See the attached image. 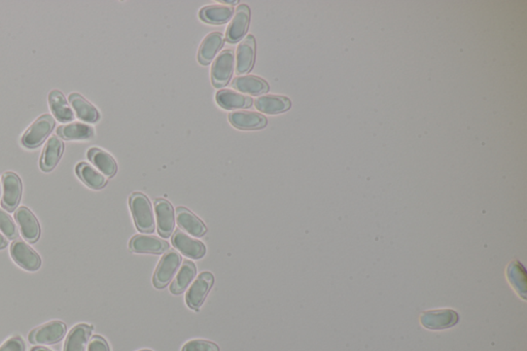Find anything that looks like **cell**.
<instances>
[{
	"label": "cell",
	"mask_w": 527,
	"mask_h": 351,
	"mask_svg": "<svg viewBox=\"0 0 527 351\" xmlns=\"http://www.w3.org/2000/svg\"><path fill=\"white\" fill-rule=\"evenodd\" d=\"M130 207L136 228L142 233H153L154 217L149 198L142 192H134L130 197Z\"/></svg>",
	"instance_id": "cell-1"
},
{
	"label": "cell",
	"mask_w": 527,
	"mask_h": 351,
	"mask_svg": "<svg viewBox=\"0 0 527 351\" xmlns=\"http://www.w3.org/2000/svg\"><path fill=\"white\" fill-rule=\"evenodd\" d=\"M55 127V120L52 115H44L35 122L22 136V144L28 149H35L45 142Z\"/></svg>",
	"instance_id": "cell-2"
},
{
	"label": "cell",
	"mask_w": 527,
	"mask_h": 351,
	"mask_svg": "<svg viewBox=\"0 0 527 351\" xmlns=\"http://www.w3.org/2000/svg\"><path fill=\"white\" fill-rule=\"evenodd\" d=\"M181 257L176 251H169L159 263L154 275V285L157 289H162L167 287L174 280L179 266Z\"/></svg>",
	"instance_id": "cell-3"
},
{
	"label": "cell",
	"mask_w": 527,
	"mask_h": 351,
	"mask_svg": "<svg viewBox=\"0 0 527 351\" xmlns=\"http://www.w3.org/2000/svg\"><path fill=\"white\" fill-rule=\"evenodd\" d=\"M13 262L26 271H36L42 266V258L24 240L16 239L11 246Z\"/></svg>",
	"instance_id": "cell-4"
},
{
	"label": "cell",
	"mask_w": 527,
	"mask_h": 351,
	"mask_svg": "<svg viewBox=\"0 0 527 351\" xmlns=\"http://www.w3.org/2000/svg\"><path fill=\"white\" fill-rule=\"evenodd\" d=\"M66 325L63 321H53L36 328L29 334V341L35 345H49L62 340L66 334Z\"/></svg>",
	"instance_id": "cell-5"
},
{
	"label": "cell",
	"mask_w": 527,
	"mask_h": 351,
	"mask_svg": "<svg viewBox=\"0 0 527 351\" xmlns=\"http://www.w3.org/2000/svg\"><path fill=\"white\" fill-rule=\"evenodd\" d=\"M213 283H215V276L210 272H203L198 276L186 297V301L191 309H200L212 287Z\"/></svg>",
	"instance_id": "cell-6"
},
{
	"label": "cell",
	"mask_w": 527,
	"mask_h": 351,
	"mask_svg": "<svg viewBox=\"0 0 527 351\" xmlns=\"http://www.w3.org/2000/svg\"><path fill=\"white\" fill-rule=\"evenodd\" d=\"M22 196V181L13 172H6L2 176V206L8 212H13Z\"/></svg>",
	"instance_id": "cell-7"
},
{
	"label": "cell",
	"mask_w": 527,
	"mask_h": 351,
	"mask_svg": "<svg viewBox=\"0 0 527 351\" xmlns=\"http://www.w3.org/2000/svg\"><path fill=\"white\" fill-rule=\"evenodd\" d=\"M234 69V53L232 50H225L215 59L211 69V79L215 87L222 88L231 79Z\"/></svg>",
	"instance_id": "cell-8"
},
{
	"label": "cell",
	"mask_w": 527,
	"mask_h": 351,
	"mask_svg": "<svg viewBox=\"0 0 527 351\" xmlns=\"http://www.w3.org/2000/svg\"><path fill=\"white\" fill-rule=\"evenodd\" d=\"M15 219L24 239L30 243L38 241L40 236V226L33 212L29 208L21 206L15 212Z\"/></svg>",
	"instance_id": "cell-9"
},
{
	"label": "cell",
	"mask_w": 527,
	"mask_h": 351,
	"mask_svg": "<svg viewBox=\"0 0 527 351\" xmlns=\"http://www.w3.org/2000/svg\"><path fill=\"white\" fill-rule=\"evenodd\" d=\"M154 210L157 215V225L161 236L168 238L174 233L176 225L174 209L171 203L166 199H157L154 202Z\"/></svg>",
	"instance_id": "cell-10"
},
{
	"label": "cell",
	"mask_w": 527,
	"mask_h": 351,
	"mask_svg": "<svg viewBox=\"0 0 527 351\" xmlns=\"http://www.w3.org/2000/svg\"><path fill=\"white\" fill-rule=\"evenodd\" d=\"M172 243L177 251H181L186 257L191 259L199 260L203 258L206 253V248L201 241L194 239L183 233V231L177 230L172 237Z\"/></svg>",
	"instance_id": "cell-11"
},
{
	"label": "cell",
	"mask_w": 527,
	"mask_h": 351,
	"mask_svg": "<svg viewBox=\"0 0 527 351\" xmlns=\"http://www.w3.org/2000/svg\"><path fill=\"white\" fill-rule=\"evenodd\" d=\"M251 21V10L246 4H242L236 10L235 17L227 30V40L237 42L246 34Z\"/></svg>",
	"instance_id": "cell-12"
},
{
	"label": "cell",
	"mask_w": 527,
	"mask_h": 351,
	"mask_svg": "<svg viewBox=\"0 0 527 351\" xmlns=\"http://www.w3.org/2000/svg\"><path fill=\"white\" fill-rule=\"evenodd\" d=\"M256 40L254 35H249L242 40L237 50L236 59V72L244 74L251 71L256 60Z\"/></svg>",
	"instance_id": "cell-13"
},
{
	"label": "cell",
	"mask_w": 527,
	"mask_h": 351,
	"mask_svg": "<svg viewBox=\"0 0 527 351\" xmlns=\"http://www.w3.org/2000/svg\"><path fill=\"white\" fill-rule=\"evenodd\" d=\"M130 249L134 253L161 255L169 249V244L156 236L136 235L131 239Z\"/></svg>",
	"instance_id": "cell-14"
},
{
	"label": "cell",
	"mask_w": 527,
	"mask_h": 351,
	"mask_svg": "<svg viewBox=\"0 0 527 351\" xmlns=\"http://www.w3.org/2000/svg\"><path fill=\"white\" fill-rule=\"evenodd\" d=\"M64 144L58 136L53 135L45 144L44 153L40 159V168L45 172L52 171L62 156Z\"/></svg>",
	"instance_id": "cell-15"
},
{
	"label": "cell",
	"mask_w": 527,
	"mask_h": 351,
	"mask_svg": "<svg viewBox=\"0 0 527 351\" xmlns=\"http://www.w3.org/2000/svg\"><path fill=\"white\" fill-rule=\"evenodd\" d=\"M254 105L261 113L278 115V113L290 110L292 102L288 97L280 96V95H265V96L258 97L254 101Z\"/></svg>",
	"instance_id": "cell-16"
},
{
	"label": "cell",
	"mask_w": 527,
	"mask_h": 351,
	"mask_svg": "<svg viewBox=\"0 0 527 351\" xmlns=\"http://www.w3.org/2000/svg\"><path fill=\"white\" fill-rule=\"evenodd\" d=\"M93 327L85 323L72 328L65 340L63 351H87L88 342Z\"/></svg>",
	"instance_id": "cell-17"
},
{
	"label": "cell",
	"mask_w": 527,
	"mask_h": 351,
	"mask_svg": "<svg viewBox=\"0 0 527 351\" xmlns=\"http://www.w3.org/2000/svg\"><path fill=\"white\" fill-rule=\"evenodd\" d=\"M229 119L234 127L244 130H256L267 126V119L258 113L234 112L230 113Z\"/></svg>",
	"instance_id": "cell-18"
},
{
	"label": "cell",
	"mask_w": 527,
	"mask_h": 351,
	"mask_svg": "<svg viewBox=\"0 0 527 351\" xmlns=\"http://www.w3.org/2000/svg\"><path fill=\"white\" fill-rule=\"evenodd\" d=\"M215 99L220 108L225 110H244L251 108L254 103L251 97L245 96L232 90L220 91Z\"/></svg>",
	"instance_id": "cell-19"
},
{
	"label": "cell",
	"mask_w": 527,
	"mask_h": 351,
	"mask_svg": "<svg viewBox=\"0 0 527 351\" xmlns=\"http://www.w3.org/2000/svg\"><path fill=\"white\" fill-rule=\"evenodd\" d=\"M176 217L179 226L193 236L201 237L208 232V228L204 225L203 221L187 208H177Z\"/></svg>",
	"instance_id": "cell-20"
},
{
	"label": "cell",
	"mask_w": 527,
	"mask_h": 351,
	"mask_svg": "<svg viewBox=\"0 0 527 351\" xmlns=\"http://www.w3.org/2000/svg\"><path fill=\"white\" fill-rule=\"evenodd\" d=\"M224 45V36L220 33H212L206 36L198 52V60L201 64L208 65L212 62L217 52Z\"/></svg>",
	"instance_id": "cell-21"
},
{
	"label": "cell",
	"mask_w": 527,
	"mask_h": 351,
	"mask_svg": "<svg viewBox=\"0 0 527 351\" xmlns=\"http://www.w3.org/2000/svg\"><path fill=\"white\" fill-rule=\"evenodd\" d=\"M69 101L79 120L87 123H95L98 121L100 117L98 110L81 95L72 93L69 95Z\"/></svg>",
	"instance_id": "cell-22"
},
{
	"label": "cell",
	"mask_w": 527,
	"mask_h": 351,
	"mask_svg": "<svg viewBox=\"0 0 527 351\" xmlns=\"http://www.w3.org/2000/svg\"><path fill=\"white\" fill-rule=\"evenodd\" d=\"M49 103L54 117H55L59 122L65 123V122H69L74 120V112H72L69 104H68L67 100H66V97L63 95L62 92H60V91L54 90L50 93Z\"/></svg>",
	"instance_id": "cell-23"
},
{
	"label": "cell",
	"mask_w": 527,
	"mask_h": 351,
	"mask_svg": "<svg viewBox=\"0 0 527 351\" xmlns=\"http://www.w3.org/2000/svg\"><path fill=\"white\" fill-rule=\"evenodd\" d=\"M88 158L91 162L100 170L103 176L113 178L118 171V165L115 159L110 154L100 149H91L88 151Z\"/></svg>",
	"instance_id": "cell-24"
},
{
	"label": "cell",
	"mask_w": 527,
	"mask_h": 351,
	"mask_svg": "<svg viewBox=\"0 0 527 351\" xmlns=\"http://www.w3.org/2000/svg\"><path fill=\"white\" fill-rule=\"evenodd\" d=\"M232 87L242 93L260 95L269 91V85L263 79L254 76H239L234 79Z\"/></svg>",
	"instance_id": "cell-25"
},
{
	"label": "cell",
	"mask_w": 527,
	"mask_h": 351,
	"mask_svg": "<svg viewBox=\"0 0 527 351\" xmlns=\"http://www.w3.org/2000/svg\"><path fill=\"white\" fill-rule=\"evenodd\" d=\"M197 274L196 265L191 260H185L181 270L171 283L170 292L174 294H183L194 280Z\"/></svg>",
	"instance_id": "cell-26"
},
{
	"label": "cell",
	"mask_w": 527,
	"mask_h": 351,
	"mask_svg": "<svg viewBox=\"0 0 527 351\" xmlns=\"http://www.w3.org/2000/svg\"><path fill=\"white\" fill-rule=\"evenodd\" d=\"M234 10L232 6L213 4L205 6L200 11V18L210 24H224L231 19Z\"/></svg>",
	"instance_id": "cell-27"
},
{
	"label": "cell",
	"mask_w": 527,
	"mask_h": 351,
	"mask_svg": "<svg viewBox=\"0 0 527 351\" xmlns=\"http://www.w3.org/2000/svg\"><path fill=\"white\" fill-rule=\"evenodd\" d=\"M57 133L60 137L67 140H86L94 137L95 132L93 127L87 124L72 123L59 127Z\"/></svg>",
	"instance_id": "cell-28"
},
{
	"label": "cell",
	"mask_w": 527,
	"mask_h": 351,
	"mask_svg": "<svg viewBox=\"0 0 527 351\" xmlns=\"http://www.w3.org/2000/svg\"><path fill=\"white\" fill-rule=\"evenodd\" d=\"M76 173L88 187L99 190L106 187V178L101 172L91 166L88 163H79L76 166Z\"/></svg>",
	"instance_id": "cell-29"
},
{
	"label": "cell",
	"mask_w": 527,
	"mask_h": 351,
	"mask_svg": "<svg viewBox=\"0 0 527 351\" xmlns=\"http://www.w3.org/2000/svg\"><path fill=\"white\" fill-rule=\"evenodd\" d=\"M0 231L4 233V236L10 239H16L19 237L17 226L15 221L11 219L8 212H4L0 208Z\"/></svg>",
	"instance_id": "cell-30"
},
{
	"label": "cell",
	"mask_w": 527,
	"mask_h": 351,
	"mask_svg": "<svg viewBox=\"0 0 527 351\" xmlns=\"http://www.w3.org/2000/svg\"><path fill=\"white\" fill-rule=\"evenodd\" d=\"M181 351H220L219 346L208 340H191L183 345Z\"/></svg>",
	"instance_id": "cell-31"
},
{
	"label": "cell",
	"mask_w": 527,
	"mask_h": 351,
	"mask_svg": "<svg viewBox=\"0 0 527 351\" xmlns=\"http://www.w3.org/2000/svg\"><path fill=\"white\" fill-rule=\"evenodd\" d=\"M25 350H26V347H25L24 341L19 336L6 340L0 346V351H25Z\"/></svg>",
	"instance_id": "cell-32"
},
{
	"label": "cell",
	"mask_w": 527,
	"mask_h": 351,
	"mask_svg": "<svg viewBox=\"0 0 527 351\" xmlns=\"http://www.w3.org/2000/svg\"><path fill=\"white\" fill-rule=\"evenodd\" d=\"M88 351H110L108 342L100 336H94L89 344Z\"/></svg>",
	"instance_id": "cell-33"
},
{
	"label": "cell",
	"mask_w": 527,
	"mask_h": 351,
	"mask_svg": "<svg viewBox=\"0 0 527 351\" xmlns=\"http://www.w3.org/2000/svg\"><path fill=\"white\" fill-rule=\"evenodd\" d=\"M8 246V238L4 236L2 233H0V249H4Z\"/></svg>",
	"instance_id": "cell-34"
},
{
	"label": "cell",
	"mask_w": 527,
	"mask_h": 351,
	"mask_svg": "<svg viewBox=\"0 0 527 351\" xmlns=\"http://www.w3.org/2000/svg\"><path fill=\"white\" fill-rule=\"evenodd\" d=\"M31 351H53V350H49V348L42 347V346H38V347H34L33 350Z\"/></svg>",
	"instance_id": "cell-35"
},
{
	"label": "cell",
	"mask_w": 527,
	"mask_h": 351,
	"mask_svg": "<svg viewBox=\"0 0 527 351\" xmlns=\"http://www.w3.org/2000/svg\"><path fill=\"white\" fill-rule=\"evenodd\" d=\"M222 2H224V4H237V1H236V0H235V1H222Z\"/></svg>",
	"instance_id": "cell-36"
},
{
	"label": "cell",
	"mask_w": 527,
	"mask_h": 351,
	"mask_svg": "<svg viewBox=\"0 0 527 351\" xmlns=\"http://www.w3.org/2000/svg\"><path fill=\"white\" fill-rule=\"evenodd\" d=\"M140 351H153V350H140Z\"/></svg>",
	"instance_id": "cell-37"
},
{
	"label": "cell",
	"mask_w": 527,
	"mask_h": 351,
	"mask_svg": "<svg viewBox=\"0 0 527 351\" xmlns=\"http://www.w3.org/2000/svg\"><path fill=\"white\" fill-rule=\"evenodd\" d=\"M0 194H1V188H0Z\"/></svg>",
	"instance_id": "cell-38"
}]
</instances>
